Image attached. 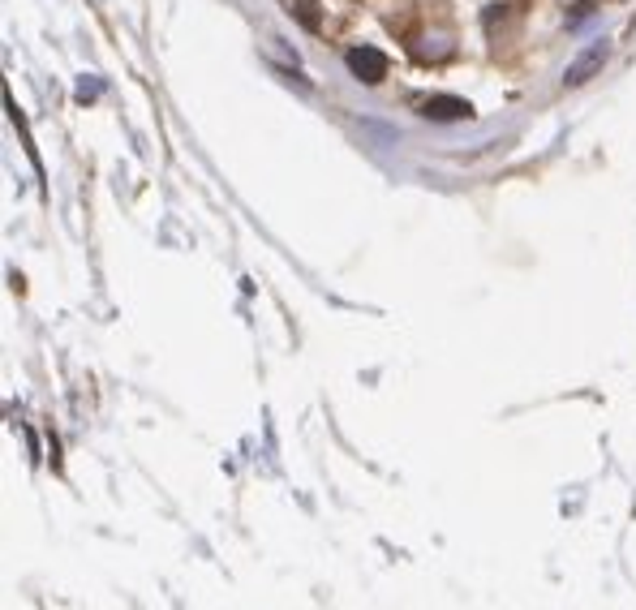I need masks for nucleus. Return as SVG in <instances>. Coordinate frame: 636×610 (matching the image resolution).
<instances>
[{
	"label": "nucleus",
	"mask_w": 636,
	"mask_h": 610,
	"mask_svg": "<svg viewBox=\"0 0 636 610\" xmlns=\"http://www.w3.org/2000/svg\"><path fill=\"white\" fill-rule=\"evenodd\" d=\"M417 112L426 116V121H469L473 116V104L469 99H456V95H426Z\"/></svg>",
	"instance_id": "obj_1"
},
{
	"label": "nucleus",
	"mask_w": 636,
	"mask_h": 610,
	"mask_svg": "<svg viewBox=\"0 0 636 610\" xmlns=\"http://www.w3.org/2000/svg\"><path fill=\"white\" fill-rule=\"evenodd\" d=\"M344 61H349V69H353V78L357 82H383V74H387V56L379 52V48H353L349 56H344Z\"/></svg>",
	"instance_id": "obj_2"
},
{
	"label": "nucleus",
	"mask_w": 636,
	"mask_h": 610,
	"mask_svg": "<svg viewBox=\"0 0 636 610\" xmlns=\"http://www.w3.org/2000/svg\"><path fill=\"white\" fill-rule=\"evenodd\" d=\"M606 52H611V48H606V43H594V48H589V52L581 56V61H576V65L568 69V86H581V82H589V78H594V69L606 61Z\"/></svg>",
	"instance_id": "obj_3"
},
{
	"label": "nucleus",
	"mask_w": 636,
	"mask_h": 610,
	"mask_svg": "<svg viewBox=\"0 0 636 610\" xmlns=\"http://www.w3.org/2000/svg\"><path fill=\"white\" fill-rule=\"evenodd\" d=\"M284 5H288V13H297L306 31H318V26H323V13H318L314 0H284Z\"/></svg>",
	"instance_id": "obj_4"
}]
</instances>
